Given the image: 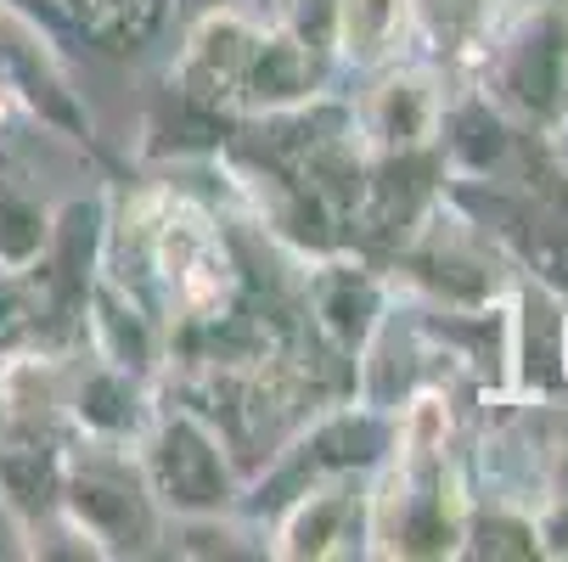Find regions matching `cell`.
Instances as JSON below:
<instances>
[{"label":"cell","instance_id":"cell-1","mask_svg":"<svg viewBox=\"0 0 568 562\" xmlns=\"http://www.w3.org/2000/svg\"><path fill=\"white\" fill-rule=\"evenodd\" d=\"M108 270L135 282L158 304L164 327L214 320L236 309L248 287V259L236 254L225 225L175 186H152L119 214L108 208Z\"/></svg>","mask_w":568,"mask_h":562},{"label":"cell","instance_id":"cell-2","mask_svg":"<svg viewBox=\"0 0 568 562\" xmlns=\"http://www.w3.org/2000/svg\"><path fill=\"white\" fill-rule=\"evenodd\" d=\"M51 523L79 540L85 556H152L170 540V518L158 512L141 461L130 445L68 433L51 478Z\"/></svg>","mask_w":568,"mask_h":562},{"label":"cell","instance_id":"cell-3","mask_svg":"<svg viewBox=\"0 0 568 562\" xmlns=\"http://www.w3.org/2000/svg\"><path fill=\"white\" fill-rule=\"evenodd\" d=\"M467 85L524 135L551 146L568 124V0L501 12L467 62Z\"/></svg>","mask_w":568,"mask_h":562},{"label":"cell","instance_id":"cell-4","mask_svg":"<svg viewBox=\"0 0 568 562\" xmlns=\"http://www.w3.org/2000/svg\"><path fill=\"white\" fill-rule=\"evenodd\" d=\"M372 540L366 556L383 562H450L467 540L473 484L456 450L445 456H383L366 478Z\"/></svg>","mask_w":568,"mask_h":562},{"label":"cell","instance_id":"cell-5","mask_svg":"<svg viewBox=\"0 0 568 562\" xmlns=\"http://www.w3.org/2000/svg\"><path fill=\"white\" fill-rule=\"evenodd\" d=\"M394 298H412L428 315H456V309H484L507 298L513 287V265L501 259V248L478 231V219L445 192L417 225L412 236L383 259Z\"/></svg>","mask_w":568,"mask_h":562},{"label":"cell","instance_id":"cell-6","mask_svg":"<svg viewBox=\"0 0 568 562\" xmlns=\"http://www.w3.org/2000/svg\"><path fill=\"white\" fill-rule=\"evenodd\" d=\"M130 450L141 461V478L158 512L170 523L225 518L248 507V478H242L225 433L186 399H158Z\"/></svg>","mask_w":568,"mask_h":562},{"label":"cell","instance_id":"cell-7","mask_svg":"<svg viewBox=\"0 0 568 562\" xmlns=\"http://www.w3.org/2000/svg\"><path fill=\"white\" fill-rule=\"evenodd\" d=\"M304 282H298V309H304V327L321 349H333L344 366L361 371L366 349L377 344V333L388 327L394 315V287H388V270L355 248L344 254H321V259H304L298 265Z\"/></svg>","mask_w":568,"mask_h":562},{"label":"cell","instance_id":"cell-8","mask_svg":"<svg viewBox=\"0 0 568 562\" xmlns=\"http://www.w3.org/2000/svg\"><path fill=\"white\" fill-rule=\"evenodd\" d=\"M0 85L57 141H73V146L91 141V108L73 91V73L57 51V34L34 12H23L18 0H0Z\"/></svg>","mask_w":568,"mask_h":562},{"label":"cell","instance_id":"cell-9","mask_svg":"<svg viewBox=\"0 0 568 562\" xmlns=\"http://www.w3.org/2000/svg\"><path fill=\"white\" fill-rule=\"evenodd\" d=\"M445 96L450 79L439 62H388L372 73V85L349 102V124L355 141L366 146V157H394V152H434L439 141V119H445Z\"/></svg>","mask_w":568,"mask_h":562},{"label":"cell","instance_id":"cell-10","mask_svg":"<svg viewBox=\"0 0 568 562\" xmlns=\"http://www.w3.org/2000/svg\"><path fill=\"white\" fill-rule=\"evenodd\" d=\"M366 478H327V484H310V490L287 495L276 507V523L265 529V556H276V562L366 556V540H372Z\"/></svg>","mask_w":568,"mask_h":562},{"label":"cell","instance_id":"cell-11","mask_svg":"<svg viewBox=\"0 0 568 562\" xmlns=\"http://www.w3.org/2000/svg\"><path fill=\"white\" fill-rule=\"evenodd\" d=\"M254 45H260V18H248L242 7H209L181 34V51L170 62V91L209 119H236Z\"/></svg>","mask_w":568,"mask_h":562},{"label":"cell","instance_id":"cell-12","mask_svg":"<svg viewBox=\"0 0 568 562\" xmlns=\"http://www.w3.org/2000/svg\"><path fill=\"white\" fill-rule=\"evenodd\" d=\"M85 349L102 355L108 366L130 371V377L164 382L170 327L135 282H124L119 270L102 265V276L91 282V298H85Z\"/></svg>","mask_w":568,"mask_h":562},{"label":"cell","instance_id":"cell-13","mask_svg":"<svg viewBox=\"0 0 568 562\" xmlns=\"http://www.w3.org/2000/svg\"><path fill=\"white\" fill-rule=\"evenodd\" d=\"M18 7L45 18V29L79 34L108 57L146 51L170 23V0H18Z\"/></svg>","mask_w":568,"mask_h":562},{"label":"cell","instance_id":"cell-14","mask_svg":"<svg viewBox=\"0 0 568 562\" xmlns=\"http://www.w3.org/2000/svg\"><path fill=\"white\" fill-rule=\"evenodd\" d=\"M327 45H333V62L349 73H377L388 62H405L417 45L412 0H333Z\"/></svg>","mask_w":568,"mask_h":562},{"label":"cell","instance_id":"cell-15","mask_svg":"<svg viewBox=\"0 0 568 562\" xmlns=\"http://www.w3.org/2000/svg\"><path fill=\"white\" fill-rule=\"evenodd\" d=\"M57 203L34 186L18 152H0V276H23L51 243Z\"/></svg>","mask_w":568,"mask_h":562},{"label":"cell","instance_id":"cell-16","mask_svg":"<svg viewBox=\"0 0 568 562\" xmlns=\"http://www.w3.org/2000/svg\"><path fill=\"white\" fill-rule=\"evenodd\" d=\"M412 18H417V45L428 51V62L467 73L484 34L501 18V0H412Z\"/></svg>","mask_w":568,"mask_h":562},{"label":"cell","instance_id":"cell-17","mask_svg":"<svg viewBox=\"0 0 568 562\" xmlns=\"http://www.w3.org/2000/svg\"><path fill=\"white\" fill-rule=\"evenodd\" d=\"M462 556H496V562H529L540 556V534H535V512L518 495H478L473 490V512H467V540Z\"/></svg>","mask_w":568,"mask_h":562},{"label":"cell","instance_id":"cell-18","mask_svg":"<svg viewBox=\"0 0 568 562\" xmlns=\"http://www.w3.org/2000/svg\"><path fill=\"white\" fill-rule=\"evenodd\" d=\"M529 512H535L540 556H568V450L540 467L535 495H529Z\"/></svg>","mask_w":568,"mask_h":562},{"label":"cell","instance_id":"cell-19","mask_svg":"<svg viewBox=\"0 0 568 562\" xmlns=\"http://www.w3.org/2000/svg\"><path fill=\"white\" fill-rule=\"evenodd\" d=\"M557 382H562V399H568V293H562V309H557Z\"/></svg>","mask_w":568,"mask_h":562},{"label":"cell","instance_id":"cell-20","mask_svg":"<svg viewBox=\"0 0 568 562\" xmlns=\"http://www.w3.org/2000/svg\"><path fill=\"white\" fill-rule=\"evenodd\" d=\"M12 113H23V108H18V96H12L7 85H0V130H7V124H12Z\"/></svg>","mask_w":568,"mask_h":562},{"label":"cell","instance_id":"cell-21","mask_svg":"<svg viewBox=\"0 0 568 562\" xmlns=\"http://www.w3.org/2000/svg\"><path fill=\"white\" fill-rule=\"evenodd\" d=\"M551 152H557V164H562V170H568V124H562V135H557V141H551Z\"/></svg>","mask_w":568,"mask_h":562}]
</instances>
